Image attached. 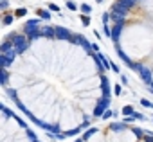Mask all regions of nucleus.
Wrapping results in <instances>:
<instances>
[{
  "instance_id": "nucleus-1",
  "label": "nucleus",
  "mask_w": 153,
  "mask_h": 142,
  "mask_svg": "<svg viewBox=\"0 0 153 142\" xmlns=\"http://www.w3.org/2000/svg\"><path fill=\"white\" fill-rule=\"evenodd\" d=\"M13 43H15V47H16V50L18 52H24V50H27V47H29V38H27V34L24 36V34H15V36H11L9 38Z\"/></svg>"
},
{
  "instance_id": "nucleus-10",
  "label": "nucleus",
  "mask_w": 153,
  "mask_h": 142,
  "mask_svg": "<svg viewBox=\"0 0 153 142\" xmlns=\"http://www.w3.org/2000/svg\"><path fill=\"white\" fill-rule=\"evenodd\" d=\"M112 13H117V15H121V16H126V13H128V9H124V7H119V6H114V9H112Z\"/></svg>"
},
{
  "instance_id": "nucleus-30",
  "label": "nucleus",
  "mask_w": 153,
  "mask_h": 142,
  "mask_svg": "<svg viewBox=\"0 0 153 142\" xmlns=\"http://www.w3.org/2000/svg\"><path fill=\"white\" fill-rule=\"evenodd\" d=\"M112 70H114V72H115V74H119V67H117L115 63H112Z\"/></svg>"
},
{
  "instance_id": "nucleus-11",
  "label": "nucleus",
  "mask_w": 153,
  "mask_h": 142,
  "mask_svg": "<svg viewBox=\"0 0 153 142\" xmlns=\"http://www.w3.org/2000/svg\"><path fill=\"white\" fill-rule=\"evenodd\" d=\"M38 16L43 18V20H49V18H51V11H47V9H40V11H38Z\"/></svg>"
},
{
  "instance_id": "nucleus-34",
  "label": "nucleus",
  "mask_w": 153,
  "mask_h": 142,
  "mask_svg": "<svg viewBox=\"0 0 153 142\" xmlns=\"http://www.w3.org/2000/svg\"><path fill=\"white\" fill-rule=\"evenodd\" d=\"M96 2H99V4H101V2H103V0H96Z\"/></svg>"
},
{
  "instance_id": "nucleus-9",
  "label": "nucleus",
  "mask_w": 153,
  "mask_h": 142,
  "mask_svg": "<svg viewBox=\"0 0 153 142\" xmlns=\"http://www.w3.org/2000/svg\"><path fill=\"white\" fill-rule=\"evenodd\" d=\"M74 41H76V43H79V45H83V47H90V45L87 43V40H85V38H83L81 34H78V36H74Z\"/></svg>"
},
{
  "instance_id": "nucleus-3",
  "label": "nucleus",
  "mask_w": 153,
  "mask_h": 142,
  "mask_svg": "<svg viewBox=\"0 0 153 142\" xmlns=\"http://www.w3.org/2000/svg\"><path fill=\"white\" fill-rule=\"evenodd\" d=\"M56 38L61 40H72V33L67 27H56Z\"/></svg>"
},
{
  "instance_id": "nucleus-16",
  "label": "nucleus",
  "mask_w": 153,
  "mask_h": 142,
  "mask_svg": "<svg viewBox=\"0 0 153 142\" xmlns=\"http://www.w3.org/2000/svg\"><path fill=\"white\" fill-rule=\"evenodd\" d=\"M79 9H81V13H83V15H90V11H92V7H90V6H87V4H81V6H79Z\"/></svg>"
},
{
  "instance_id": "nucleus-23",
  "label": "nucleus",
  "mask_w": 153,
  "mask_h": 142,
  "mask_svg": "<svg viewBox=\"0 0 153 142\" xmlns=\"http://www.w3.org/2000/svg\"><path fill=\"white\" fill-rule=\"evenodd\" d=\"M7 83V70L4 68V72H2V85H6Z\"/></svg>"
},
{
  "instance_id": "nucleus-35",
  "label": "nucleus",
  "mask_w": 153,
  "mask_h": 142,
  "mask_svg": "<svg viewBox=\"0 0 153 142\" xmlns=\"http://www.w3.org/2000/svg\"><path fill=\"white\" fill-rule=\"evenodd\" d=\"M135 2H139V0H135Z\"/></svg>"
},
{
  "instance_id": "nucleus-8",
  "label": "nucleus",
  "mask_w": 153,
  "mask_h": 142,
  "mask_svg": "<svg viewBox=\"0 0 153 142\" xmlns=\"http://www.w3.org/2000/svg\"><path fill=\"white\" fill-rule=\"evenodd\" d=\"M103 97H110V85H108V79L103 78Z\"/></svg>"
},
{
  "instance_id": "nucleus-19",
  "label": "nucleus",
  "mask_w": 153,
  "mask_h": 142,
  "mask_svg": "<svg viewBox=\"0 0 153 142\" xmlns=\"http://www.w3.org/2000/svg\"><path fill=\"white\" fill-rule=\"evenodd\" d=\"M140 104H142V106H146V108H153V103H151V101H148V99H142V101H140Z\"/></svg>"
},
{
  "instance_id": "nucleus-12",
  "label": "nucleus",
  "mask_w": 153,
  "mask_h": 142,
  "mask_svg": "<svg viewBox=\"0 0 153 142\" xmlns=\"http://www.w3.org/2000/svg\"><path fill=\"white\" fill-rule=\"evenodd\" d=\"M112 20H114V24H124V16H121L117 13H112Z\"/></svg>"
},
{
  "instance_id": "nucleus-29",
  "label": "nucleus",
  "mask_w": 153,
  "mask_h": 142,
  "mask_svg": "<svg viewBox=\"0 0 153 142\" xmlns=\"http://www.w3.org/2000/svg\"><path fill=\"white\" fill-rule=\"evenodd\" d=\"M0 6H2V9H7L9 4H7V0H2V2H0Z\"/></svg>"
},
{
  "instance_id": "nucleus-5",
  "label": "nucleus",
  "mask_w": 153,
  "mask_h": 142,
  "mask_svg": "<svg viewBox=\"0 0 153 142\" xmlns=\"http://www.w3.org/2000/svg\"><path fill=\"white\" fill-rule=\"evenodd\" d=\"M140 79L144 81V85H149V83H151V72H149L148 67H144V68L140 70Z\"/></svg>"
},
{
  "instance_id": "nucleus-4",
  "label": "nucleus",
  "mask_w": 153,
  "mask_h": 142,
  "mask_svg": "<svg viewBox=\"0 0 153 142\" xmlns=\"http://www.w3.org/2000/svg\"><path fill=\"white\" fill-rule=\"evenodd\" d=\"M123 25H124V24H114V27H112V34H110V38H112V41H117V40H119V36H121V29H123Z\"/></svg>"
},
{
  "instance_id": "nucleus-24",
  "label": "nucleus",
  "mask_w": 153,
  "mask_h": 142,
  "mask_svg": "<svg viewBox=\"0 0 153 142\" xmlns=\"http://www.w3.org/2000/svg\"><path fill=\"white\" fill-rule=\"evenodd\" d=\"M49 9H51V11H54V13H59V7H58L56 4H49Z\"/></svg>"
},
{
  "instance_id": "nucleus-32",
  "label": "nucleus",
  "mask_w": 153,
  "mask_h": 142,
  "mask_svg": "<svg viewBox=\"0 0 153 142\" xmlns=\"http://www.w3.org/2000/svg\"><path fill=\"white\" fill-rule=\"evenodd\" d=\"M90 47H92V49H94V50H96V52H99V45H97V43H92V45H90Z\"/></svg>"
},
{
  "instance_id": "nucleus-17",
  "label": "nucleus",
  "mask_w": 153,
  "mask_h": 142,
  "mask_svg": "<svg viewBox=\"0 0 153 142\" xmlns=\"http://www.w3.org/2000/svg\"><path fill=\"white\" fill-rule=\"evenodd\" d=\"M133 113H135V112H133L131 106H124V108H123V115H124V117H126V115H133Z\"/></svg>"
},
{
  "instance_id": "nucleus-6",
  "label": "nucleus",
  "mask_w": 153,
  "mask_h": 142,
  "mask_svg": "<svg viewBox=\"0 0 153 142\" xmlns=\"http://www.w3.org/2000/svg\"><path fill=\"white\" fill-rule=\"evenodd\" d=\"M133 4H135V0H117V2H115V6L124 7V9H131Z\"/></svg>"
},
{
  "instance_id": "nucleus-27",
  "label": "nucleus",
  "mask_w": 153,
  "mask_h": 142,
  "mask_svg": "<svg viewBox=\"0 0 153 142\" xmlns=\"http://www.w3.org/2000/svg\"><path fill=\"white\" fill-rule=\"evenodd\" d=\"M112 115H114V113H112V112H110V110H106V112H105V113H103V119H110V117H112Z\"/></svg>"
},
{
  "instance_id": "nucleus-2",
  "label": "nucleus",
  "mask_w": 153,
  "mask_h": 142,
  "mask_svg": "<svg viewBox=\"0 0 153 142\" xmlns=\"http://www.w3.org/2000/svg\"><path fill=\"white\" fill-rule=\"evenodd\" d=\"M108 104H110V97H103V99L99 101V104L96 106L94 115H96V117H103V113L108 110Z\"/></svg>"
},
{
  "instance_id": "nucleus-13",
  "label": "nucleus",
  "mask_w": 153,
  "mask_h": 142,
  "mask_svg": "<svg viewBox=\"0 0 153 142\" xmlns=\"http://www.w3.org/2000/svg\"><path fill=\"white\" fill-rule=\"evenodd\" d=\"M128 67H131L133 70H137V72H140V70L144 68V65H142V63H133V61H130V63H128Z\"/></svg>"
},
{
  "instance_id": "nucleus-20",
  "label": "nucleus",
  "mask_w": 153,
  "mask_h": 142,
  "mask_svg": "<svg viewBox=\"0 0 153 142\" xmlns=\"http://www.w3.org/2000/svg\"><path fill=\"white\" fill-rule=\"evenodd\" d=\"M67 7H68L70 11H76V9H78V6H76V4L72 2V0H68V2H67Z\"/></svg>"
},
{
  "instance_id": "nucleus-7",
  "label": "nucleus",
  "mask_w": 153,
  "mask_h": 142,
  "mask_svg": "<svg viewBox=\"0 0 153 142\" xmlns=\"http://www.w3.org/2000/svg\"><path fill=\"white\" fill-rule=\"evenodd\" d=\"M0 61H2V67H4V68H7L9 63L13 61V58H11L9 54H4V52H2V54H0Z\"/></svg>"
},
{
  "instance_id": "nucleus-18",
  "label": "nucleus",
  "mask_w": 153,
  "mask_h": 142,
  "mask_svg": "<svg viewBox=\"0 0 153 142\" xmlns=\"http://www.w3.org/2000/svg\"><path fill=\"white\" fill-rule=\"evenodd\" d=\"M94 133H97V128H90V129H88V131H87V133L83 135V138L87 140V138H90V137H92Z\"/></svg>"
},
{
  "instance_id": "nucleus-31",
  "label": "nucleus",
  "mask_w": 153,
  "mask_h": 142,
  "mask_svg": "<svg viewBox=\"0 0 153 142\" xmlns=\"http://www.w3.org/2000/svg\"><path fill=\"white\" fill-rule=\"evenodd\" d=\"M144 140H146V142H153V135H146Z\"/></svg>"
},
{
  "instance_id": "nucleus-26",
  "label": "nucleus",
  "mask_w": 153,
  "mask_h": 142,
  "mask_svg": "<svg viewBox=\"0 0 153 142\" xmlns=\"http://www.w3.org/2000/svg\"><path fill=\"white\" fill-rule=\"evenodd\" d=\"M15 15H16V16H25V15H27V11H25V9H18Z\"/></svg>"
},
{
  "instance_id": "nucleus-33",
  "label": "nucleus",
  "mask_w": 153,
  "mask_h": 142,
  "mask_svg": "<svg viewBox=\"0 0 153 142\" xmlns=\"http://www.w3.org/2000/svg\"><path fill=\"white\" fill-rule=\"evenodd\" d=\"M33 142H40V140H38V138H33Z\"/></svg>"
},
{
  "instance_id": "nucleus-25",
  "label": "nucleus",
  "mask_w": 153,
  "mask_h": 142,
  "mask_svg": "<svg viewBox=\"0 0 153 142\" xmlns=\"http://www.w3.org/2000/svg\"><path fill=\"white\" fill-rule=\"evenodd\" d=\"M119 56H121V58H123V59H124V61H126V65H128V63H130V58H128V56H126V54H124V52H123V50H119Z\"/></svg>"
},
{
  "instance_id": "nucleus-14",
  "label": "nucleus",
  "mask_w": 153,
  "mask_h": 142,
  "mask_svg": "<svg viewBox=\"0 0 153 142\" xmlns=\"http://www.w3.org/2000/svg\"><path fill=\"white\" fill-rule=\"evenodd\" d=\"M112 129H115V131H124V129H126V124L115 122V124H112Z\"/></svg>"
},
{
  "instance_id": "nucleus-22",
  "label": "nucleus",
  "mask_w": 153,
  "mask_h": 142,
  "mask_svg": "<svg viewBox=\"0 0 153 142\" xmlns=\"http://www.w3.org/2000/svg\"><path fill=\"white\" fill-rule=\"evenodd\" d=\"M81 24H83V25H88V24H90V18H88L87 15H83V16H81Z\"/></svg>"
},
{
  "instance_id": "nucleus-21",
  "label": "nucleus",
  "mask_w": 153,
  "mask_h": 142,
  "mask_svg": "<svg viewBox=\"0 0 153 142\" xmlns=\"http://www.w3.org/2000/svg\"><path fill=\"white\" fill-rule=\"evenodd\" d=\"M9 24H13V16H4V25H9Z\"/></svg>"
},
{
  "instance_id": "nucleus-15",
  "label": "nucleus",
  "mask_w": 153,
  "mask_h": 142,
  "mask_svg": "<svg viewBox=\"0 0 153 142\" xmlns=\"http://www.w3.org/2000/svg\"><path fill=\"white\" fill-rule=\"evenodd\" d=\"M40 24H42L40 18H33V20H27V22H25V25H33V27H38Z\"/></svg>"
},
{
  "instance_id": "nucleus-28",
  "label": "nucleus",
  "mask_w": 153,
  "mask_h": 142,
  "mask_svg": "<svg viewBox=\"0 0 153 142\" xmlns=\"http://www.w3.org/2000/svg\"><path fill=\"white\" fill-rule=\"evenodd\" d=\"M114 92H115V95H119L123 90H121V85H115V88H114Z\"/></svg>"
}]
</instances>
